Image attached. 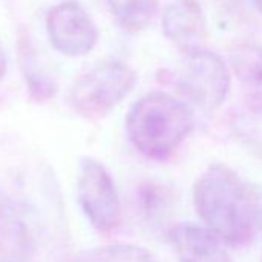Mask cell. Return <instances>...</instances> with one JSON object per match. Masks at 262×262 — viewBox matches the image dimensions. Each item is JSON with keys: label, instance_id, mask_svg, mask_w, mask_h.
Here are the masks:
<instances>
[{"label": "cell", "instance_id": "obj_1", "mask_svg": "<svg viewBox=\"0 0 262 262\" xmlns=\"http://www.w3.org/2000/svg\"><path fill=\"white\" fill-rule=\"evenodd\" d=\"M198 216L216 236L233 247H244L254 236L251 188L224 164L210 165L193 187Z\"/></svg>", "mask_w": 262, "mask_h": 262}, {"label": "cell", "instance_id": "obj_2", "mask_svg": "<svg viewBox=\"0 0 262 262\" xmlns=\"http://www.w3.org/2000/svg\"><path fill=\"white\" fill-rule=\"evenodd\" d=\"M126 135L148 159L165 161L191 135L194 114L190 106L164 91L142 96L126 116Z\"/></svg>", "mask_w": 262, "mask_h": 262}, {"label": "cell", "instance_id": "obj_3", "mask_svg": "<svg viewBox=\"0 0 262 262\" xmlns=\"http://www.w3.org/2000/svg\"><path fill=\"white\" fill-rule=\"evenodd\" d=\"M136 71L119 60H105L83 73L70 90L71 108L85 119H99L110 113L133 90Z\"/></svg>", "mask_w": 262, "mask_h": 262}, {"label": "cell", "instance_id": "obj_4", "mask_svg": "<svg viewBox=\"0 0 262 262\" xmlns=\"http://www.w3.org/2000/svg\"><path fill=\"white\" fill-rule=\"evenodd\" d=\"M176 86L193 105L211 113L225 102L231 77L224 60L204 48L184 56L178 68Z\"/></svg>", "mask_w": 262, "mask_h": 262}, {"label": "cell", "instance_id": "obj_5", "mask_svg": "<svg viewBox=\"0 0 262 262\" xmlns=\"http://www.w3.org/2000/svg\"><path fill=\"white\" fill-rule=\"evenodd\" d=\"M77 202L90 225L99 233L113 231L120 221V201L110 171L94 158L79 164L76 182Z\"/></svg>", "mask_w": 262, "mask_h": 262}, {"label": "cell", "instance_id": "obj_6", "mask_svg": "<svg viewBox=\"0 0 262 262\" xmlns=\"http://www.w3.org/2000/svg\"><path fill=\"white\" fill-rule=\"evenodd\" d=\"M47 33L51 45L71 57L90 53L99 40L91 16L74 0H65L48 11Z\"/></svg>", "mask_w": 262, "mask_h": 262}, {"label": "cell", "instance_id": "obj_7", "mask_svg": "<svg viewBox=\"0 0 262 262\" xmlns=\"http://www.w3.org/2000/svg\"><path fill=\"white\" fill-rule=\"evenodd\" d=\"M162 28L185 54L205 48L207 22L198 0H173L164 11Z\"/></svg>", "mask_w": 262, "mask_h": 262}, {"label": "cell", "instance_id": "obj_8", "mask_svg": "<svg viewBox=\"0 0 262 262\" xmlns=\"http://www.w3.org/2000/svg\"><path fill=\"white\" fill-rule=\"evenodd\" d=\"M34 236L20 205L0 191V262H31Z\"/></svg>", "mask_w": 262, "mask_h": 262}, {"label": "cell", "instance_id": "obj_9", "mask_svg": "<svg viewBox=\"0 0 262 262\" xmlns=\"http://www.w3.org/2000/svg\"><path fill=\"white\" fill-rule=\"evenodd\" d=\"M168 237L179 262H233L222 239L210 228L193 222L174 225Z\"/></svg>", "mask_w": 262, "mask_h": 262}, {"label": "cell", "instance_id": "obj_10", "mask_svg": "<svg viewBox=\"0 0 262 262\" xmlns=\"http://www.w3.org/2000/svg\"><path fill=\"white\" fill-rule=\"evenodd\" d=\"M230 67L251 110H262V45L241 43L230 53Z\"/></svg>", "mask_w": 262, "mask_h": 262}, {"label": "cell", "instance_id": "obj_11", "mask_svg": "<svg viewBox=\"0 0 262 262\" xmlns=\"http://www.w3.org/2000/svg\"><path fill=\"white\" fill-rule=\"evenodd\" d=\"M135 202L136 213L151 230L167 228V233H170L173 227L168 224L174 213L176 196L168 185L147 181L138 187Z\"/></svg>", "mask_w": 262, "mask_h": 262}, {"label": "cell", "instance_id": "obj_12", "mask_svg": "<svg viewBox=\"0 0 262 262\" xmlns=\"http://www.w3.org/2000/svg\"><path fill=\"white\" fill-rule=\"evenodd\" d=\"M116 22L128 31H141L155 20L159 0H106Z\"/></svg>", "mask_w": 262, "mask_h": 262}, {"label": "cell", "instance_id": "obj_13", "mask_svg": "<svg viewBox=\"0 0 262 262\" xmlns=\"http://www.w3.org/2000/svg\"><path fill=\"white\" fill-rule=\"evenodd\" d=\"M24 74L30 90V94L37 102H47L57 93L56 79L40 65V62L31 53H24L22 57Z\"/></svg>", "mask_w": 262, "mask_h": 262}, {"label": "cell", "instance_id": "obj_14", "mask_svg": "<svg viewBox=\"0 0 262 262\" xmlns=\"http://www.w3.org/2000/svg\"><path fill=\"white\" fill-rule=\"evenodd\" d=\"M85 262H158L144 247L133 244H113L91 251Z\"/></svg>", "mask_w": 262, "mask_h": 262}, {"label": "cell", "instance_id": "obj_15", "mask_svg": "<svg viewBox=\"0 0 262 262\" xmlns=\"http://www.w3.org/2000/svg\"><path fill=\"white\" fill-rule=\"evenodd\" d=\"M237 136L262 156V110H253L251 114L244 116L236 123Z\"/></svg>", "mask_w": 262, "mask_h": 262}, {"label": "cell", "instance_id": "obj_16", "mask_svg": "<svg viewBox=\"0 0 262 262\" xmlns=\"http://www.w3.org/2000/svg\"><path fill=\"white\" fill-rule=\"evenodd\" d=\"M251 202H253V217H254V227L262 234V187H253L251 188Z\"/></svg>", "mask_w": 262, "mask_h": 262}, {"label": "cell", "instance_id": "obj_17", "mask_svg": "<svg viewBox=\"0 0 262 262\" xmlns=\"http://www.w3.org/2000/svg\"><path fill=\"white\" fill-rule=\"evenodd\" d=\"M5 73H7V56L2 45H0V80L5 77Z\"/></svg>", "mask_w": 262, "mask_h": 262}, {"label": "cell", "instance_id": "obj_18", "mask_svg": "<svg viewBox=\"0 0 262 262\" xmlns=\"http://www.w3.org/2000/svg\"><path fill=\"white\" fill-rule=\"evenodd\" d=\"M254 4H256V7L259 8V11L262 13V0H254Z\"/></svg>", "mask_w": 262, "mask_h": 262}, {"label": "cell", "instance_id": "obj_19", "mask_svg": "<svg viewBox=\"0 0 262 262\" xmlns=\"http://www.w3.org/2000/svg\"><path fill=\"white\" fill-rule=\"evenodd\" d=\"M219 2H224V4H228V2H236V0H219Z\"/></svg>", "mask_w": 262, "mask_h": 262}]
</instances>
